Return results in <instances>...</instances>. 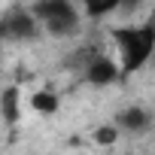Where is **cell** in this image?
Wrapping results in <instances>:
<instances>
[{"mask_svg": "<svg viewBox=\"0 0 155 155\" xmlns=\"http://www.w3.org/2000/svg\"><path fill=\"white\" fill-rule=\"evenodd\" d=\"M94 140H97L101 146H113V143L119 140V128H116V125H101V128L94 131Z\"/></svg>", "mask_w": 155, "mask_h": 155, "instance_id": "cell-9", "label": "cell"}, {"mask_svg": "<svg viewBox=\"0 0 155 155\" xmlns=\"http://www.w3.org/2000/svg\"><path fill=\"white\" fill-rule=\"evenodd\" d=\"M31 12L37 15L43 34L58 37V40L73 37L82 25V9L76 0H34Z\"/></svg>", "mask_w": 155, "mask_h": 155, "instance_id": "cell-2", "label": "cell"}, {"mask_svg": "<svg viewBox=\"0 0 155 155\" xmlns=\"http://www.w3.org/2000/svg\"><path fill=\"white\" fill-rule=\"evenodd\" d=\"M28 107L37 113V116H55L61 110V94L52 91V88H37L31 97H28Z\"/></svg>", "mask_w": 155, "mask_h": 155, "instance_id": "cell-7", "label": "cell"}, {"mask_svg": "<svg viewBox=\"0 0 155 155\" xmlns=\"http://www.w3.org/2000/svg\"><path fill=\"white\" fill-rule=\"evenodd\" d=\"M113 43H116V64L122 79H128L131 73L143 70L146 61L155 52V28L146 25H125V28H113L110 31Z\"/></svg>", "mask_w": 155, "mask_h": 155, "instance_id": "cell-1", "label": "cell"}, {"mask_svg": "<svg viewBox=\"0 0 155 155\" xmlns=\"http://www.w3.org/2000/svg\"><path fill=\"white\" fill-rule=\"evenodd\" d=\"M0 119H3V125H18L21 119V88L18 85H6L0 91Z\"/></svg>", "mask_w": 155, "mask_h": 155, "instance_id": "cell-6", "label": "cell"}, {"mask_svg": "<svg viewBox=\"0 0 155 155\" xmlns=\"http://www.w3.org/2000/svg\"><path fill=\"white\" fill-rule=\"evenodd\" d=\"M3 43H6V40L0 37V67H3Z\"/></svg>", "mask_w": 155, "mask_h": 155, "instance_id": "cell-11", "label": "cell"}, {"mask_svg": "<svg viewBox=\"0 0 155 155\" xmlns=\"http://www.w3.org/2000/svg\"><path fill=\"white\" fill-rule=\"evenodd\" d=\"M143 0H122V6H128V9H134V6H140Z\"/></svg>", "mask_w": 155, "mask_h": 155, "instance_id": "cell-10", "label": "cell"}, {"mask_svg": "<svg viewBox=\"0 0 155 155\" xmlns=\"http://www.w3.org/2000/svg\"><path fill=\"white\" fill-rule=\"evenodd\" d=\"M0 37L9 43H37L43 37V28L31 12V6H12L0 18Z\"/></svg>", "mask_w": 155, "mask_h": 155, "instance_id": "cell-4", "label": "cell"}, {"mask_svg": "<svg viewBox=\"0 0 155 155\" xmlns=\"http://www.w3.org/2000/svg\"><path fill=\"white\" fill-rule=\"evenodd\" d=\"M79 6H82V15L91 18V21H101L113 12L122 9V0H79Z\"/></svg>", "mask_w": 155, "mask_h": 155, "instance_id": "cell-8", "label": "cell"}, {"mask_svg": "<svg viewBox=\"0 0 155 155\" xmlns=\"http://www.w3.org/2000/svg\"><path fill=\"white\" fill-rule=\"evenodd\" d=\"M79 73H82V79L91 85V88H110L116 82H122V73H119V64L116 58H110L104 49H82L79 55Z\"/></svg>", "mask_w": 155, "mask_h": 155, "instance_id": "cell-3", "label": "cell"}, {"mask_svg": "<svg viewBox=\"0 0 155 155\" xmlns=\"http://www.w3.org/2000/svg\"><path fill=\"white\" fill-rule=\"evenodd\" d=\"M152 122H155V116H152V110L143 107V104H131V107L119 110L116 119H113V125L119 128V134H134V137L149 134V131H152Z\"/></svg>", "mask_w": 155, "mask_h": 155, "instance_id": "cell-5", "label": "cell"}]
</instances>
